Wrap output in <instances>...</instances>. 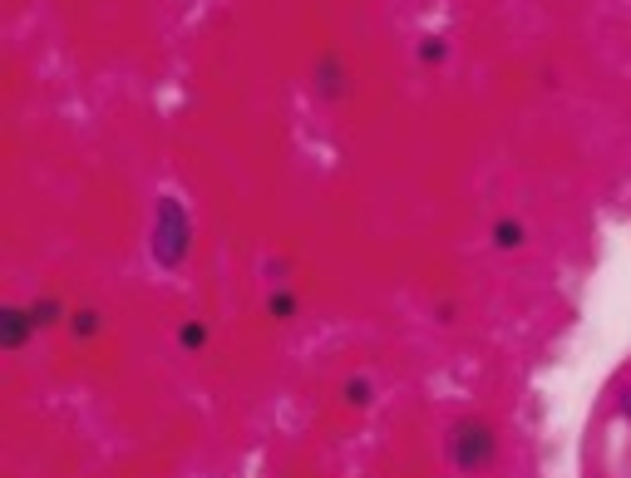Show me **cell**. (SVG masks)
<instances>
[{
  "label": "cell",
  "mask_w": 631,
  "mask_h": 478,
  "mask_svg": "<svg viewBox=\"0 0 631 478\" xmlns=\"http://www.w3.org/2000/svg\"><path fill=\"white\" fill-rule=\"evenodd\" d=\"M188 237H193V227H188L182 202L163 198L159 202V223H153V256H159L163 266H178L182 256H188Z\"/></svg>",
  "instance_id": "cell-1"
},
{
  "label": "cell",
  "mask_w": 631,
  "mask_h": 478,
  "mask_svg": "<svg viewBox=\"0 0 631 478\" xmlns=\"http://www.w3.org/2000/svg\"><path fill=\"white\" fill-rule=\"evenodd\" d=\"M489 454H493L489 425H459V429H454V458H459V468L489 464Z\"/></svg>",
  "instance_id": "cell-2"
},
{
  "label": "cell",
  "mask_w": 631,
  "mask_h": 478,
  "mask_svg": "<svg viewBox=\"0 0 631 478\" xmlns=\"http://www.w3.org/2000/svg\"><path fill=\"white\" fill-rule=\"evenodd\" d=\"M30 326H35L30 311H5V345H21L30 336Z\"/></svg>",
  "instance_id": "cell-3"
},
{
  "label": "cell",
  "mask_w": 631,
  "mask_h": 478,
  "mask_svg": "<svg viewBox=\"0 0 631 478\" xmlns=\"http://www.w3.org/2000/svg\"><path fill=\"white\" fill-rule=\"evenodd\" d=\"M198 340H207L203 326H182V345H198Z\"/></svg>",
  "instance_id": "cell-4"
},
{
  "label": "cell",
  "mask_w": 631,
  "mask_h": 478,
  "mask_svg": "<svg viewBox=\"0 0 631 478\" xmlns=\"http://www.w3.org/2000/svg\"><path fill=\"white\" fill-rule=\"evenodd\" d=\"M518 237H523V232H518V227H514V223H503V227H499V242H503V247H514V242H518Z\"/></svg>",
  "instance_id": "cell-5"
}]
</instances>
